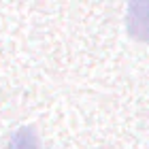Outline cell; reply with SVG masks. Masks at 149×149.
<instances>
[{"label": "cell", "instance_id": "obj_1", "mask_svg": "<svg viewBox=\"0 0 149 149\" xmlns=\"http://www.w3.org/2000/svg\"><path fill=\"white\" fill-rule=\"evenodd\" d=\"M126 28L132 38L149 43V0H136L128 4Z\"/></svg>", "mask_w": 149, "mask_h": 149}, {"label": "cell", "instance_id": "obj_2", "mask_svg": "<svg viewBox=\"0 0 149 149\" xmlns=\"http://www.w3.org/2000/svg\"><path fill=\"white\" fill-rule=\"evenodd\" d=\"M6 149H40V141L32 128L24 126L11 134L9 143H6Z\"/></svg>", "mask_w": 149, "mask_h": 149}]
</instances>
